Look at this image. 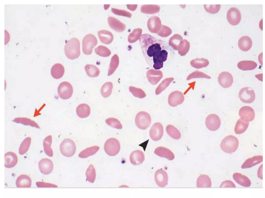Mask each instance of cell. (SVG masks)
I'll use <instances>...</instances> for the list:
<instances>
[{
    "label": "cell",
    "instance_id": "cb8c5ba5",
    "mask_svg": "<svg viewBox=\"0 0 265 198\" xmlns=\"http://www.w3.org/2000/svg\"><path fill=\"white\" fill-rule=\"evenodd\" d=\"M233 177L235 182L241 186L248 187L251 185V182L249 179L241 173H234L233 175Z\"/></svg>",
    "mask_w": 265,
    "mask_h": 198
},
{
    "label": "cell",
    "instance_id": "5bb4252c",
    "mask_svg": "<svg viewBox=\"0 0 265 198\" xmlns=\"http://www.w3.org/2000/svg\"><path fill=\"white\" fill-rule=\"evenodd\" d=\"M218 81L223 87L226 88L230 87L233 82V78L231 74L226 71L221 73L218 78Z\"/></svg>",
    "mask_w": 265,
    "mask_h": 198
},
{
    "label": "cell",
    "instance_id": "60d3db41",
    "mask_svg": "<svg viewBox=\"0 0 265 198\" xmlns=\"http://www.w3.org/2000/svg\"><path fill=\"white\" fill-rule=\"evenodd\" d=\"M94 51L95 53L100 56L104 57L108 55V50L103 46H99L95 49Z\"/></svg>",
    "mask_w": 265,
    "mask_h": 198
},
{
    "label": "cell",
    "instance_id": "9a60e30c",
    "mask_svg": "<svg viewBox=\"0 0 265 198\" xmlns=\"http://www.w3.org/2000/svg\"><path fill=\"white\" fill-rule=\"evenodd\" d=\"M154 180L156 184L159 186H165L167 184L168 180L167 173L162 169H158L155 174Z\"/></svg>",
    "mask_w": 265,
    "mask_h": 198
},
{
    "label": "cell",
    "instance_id": "ffe728a7",
    "mask_svg": "<svg viewBox=\"0 0 265 198\" xmlns=\"http://www.w3.org/2000/svg\"><path fill=\"white\" fill-rule=\"evenodd\" d=\"M16 184L18 188H29L31 186L32 180L27 175H21L17 178Z\"/></svg>",
    "mask_w": 265,
    "mask_h": 198
},
{
    "label": "cell",
    "instance_id": "8992f818",
    "mask_svg": "<svg viewBox=\"0 0 265 198\" xmlns=\"http://www.w3.org/2000/svg\"><path fill=\"white\" fill-rule=\"evenodd\" d=\"M120 149V142L114 138H109L105 142L104 149L105 152L110 156H114L119 153Z\"/></svg>",
    "mask_w": 265,
    "mask_h": 198
},
{
    "label": "cell",
    "instance_id": "ee69618b",
    "mask_svg": "<svg viewBox=\"0 0 265 198\" xmlns=\"http://www.w3.org/2000/svg\"><path fill=\"white\" fill-rule=\"evenodd\" d=\"M235 185L231 180H227L223 182L220 185V188H234Z\"/></svg>",
    "mask_w": 265,
    "mask_h": 198
},
{
    "label": "cell",
    "instance_id": "836d02e7",
    "mask_svg": "<svg viewBox=\"0 0 265 198\" xmlns=\"http://www.w3.org/2000/svg\"><path fill=\"white\" fill-rule=\"evenodd\" d=\"M13 121L15 122L20 123L24 125H29L37 128H40L38 125L35 121L27 118H17L13 119Z\"/></svg>",
    "mask_w": 265,
    "mask_h": 198
},
{
    "label": "cell",
    "instance_id": "4316f807",
    "mask_svg": "<svg viewBox=\"0 0 265 198\" xmlns=\"http://www.w3.org/2000/svg\"><path fill=\"white\" fill-rule=\"evenodd\" d=\"M198 188H210L211 185V179L208 175H202L197 178L196 183Z\"/></svg>",
    "mask_w": 265,
    "mask_h": 198
},
{
    "label": "cell",
    "instance_id": "e0dca14e",
    "mask_svg": "<svg viewBox=\"0 0 265 198\" xmlns=\"http://www.w3.org/2000/svg\"><path fill=\"white\" fill-rule=\"evenodd\" d=\"M144 159L145 156L143 152L139 150L133 151L130 156V162L134 165H137L141 164Z\"/></svg>",
    "mask_w": 265,
    "mask_h": 198
},
{
    "label": "cell",
    "instance_id": "8d00e7d4",
    "mask_svg": "<svg viewBox=\"0 0 265 198\" xmlns=\"http://www.w3.org/2000/svg\"><path fill=\"white\" fill-rule=\"evenodd\" d=\"M86 175L87 179L90 182L93 183L95 179L96 172L95 169L92 164H91L87 169Z\"/></svg>",
    "mask_w": 265,
    "mask_h": 198
},
{
    "label": "cell",
    "instance_id": "4dcf8cb0",
    "mask_svg": "<svg viewBox=\"0 0 265 198\" xmlns=\"http://www.w3.org/2000/svg\"><path fill=\"white\" fill-rule=\"evenodd\" d=\"M52 138L49 135L46 137L43 141L44 150L45 153L48 156L52 157L53 155V152L51 148Z\"/></svg>",
    "mask_w": 265,
    "mask_h": 198
},
{
    "label": "cell",
    "instance_id": "484cf974",
    "mask_svg": "<svg viewBox=\"0 0 265 198\" xmlns=\"http://www.w3.org/2000/svg\"><path fill=\"white\" fill-rule=\"evenodd\" d=\"M76 112L78 116L81 118L89 116L91 112L90 108L87 104L85 103L79 105L77 107Z\"/></svg>",
    "mask_w": 265,
    "mask_h": 198
},
{
    "label": "cell",
    "instance_id": "f546056e",
    "mask_svg": "<svg viewBox=\"0 0 265 198\" xmlns=\"http://www.w3.org/2000/svg\"><path fill=\"white\" fill-rule=\"evenodd\" d=\"M249 125V122L243 121L241 118L237 121L234 128V131L237 134H240L244 132Z\"/></svg>",
    "mask_w": 265,
    "mask_h": 198
},
{
    "label": "cell",
    "instance_id": "44dd1931",
    "mask_svg": "<svg viewBox=\"0 0 265 198\" xmlns=\"http://www.w3.org/2000/svg\"><path fill=\"white\" fill-rule=\"evenodd\" d=\"M252 41L251 38L248 36H244L239 40L238 46L240 49L244 51L249 50L252 45Z\"/></svg>",
    "mask_w": 265,
    "mask_h": 198
},
{
    "label": "cell",
    "instance_id": "ba28073f",
    "mask_svg": "<svg viewBox=\"0 0 265 198\" xmlns=\"http://www.w3.org/2000/svg\"><path fill=\"white\" fill-rule=\"evenodd\" d=\"M60 97L63 100L70 98L73 93V88L71 85L67 81H63L59 85L57 89Z\"/></svg>",
    "mask_w": 265,
    "mask_h": 198
},
{
    "label": "cell",
    "instance_id": "4fadbf2b",
    "mask_svg": "<svg viewBox=\"0 0 265 198\" xmlns=\"http://www.w3.org/2000/svg\"><path fill=\"white\" fill-rule=\"evenodd\" d=\"M239 114L242 120L247 122L252 121L255 117V113L253 109L248 106L242 107L239 110Z\"/></svg>",
    "mask_w": 265,
    "mask_h": 198
},
{
    "label": "cell",
    "instance_id": "f1b7e54d",
    "mask_svg": "<svg viewBox=\"0 0 265 198\" xmlns=\"http://www.w3.org/2000/svg\"><path fill=\"white\" fill-rule=\"evenodd\" d=\"M183 40L182 36L178 34H176L170 39L169 44L175 49L181 47L182 45Z\"/></svg>",
    "mask_w": 265,
    "mask_h": 198
},
{
    "label": "cell",
    "instance_id": "d590c367",
    "mask_svg": "<svg viewBox=\"0 0 265 198\" xmlns=\"http://www.w3.org/2000/svg\"><path fill=\"white\" fill-rule=\"evenodd\" d=\"M31 141V138L28 137H26L22 142L19 148V153L20 155H23L27 151L30 147Z\"/></svg>",
    "mask_w": 265,
    "mask_h": 198
},
{
    "label": "cell",
    "instance_id": "e575fe53",
    "mask_svg": "<svg viewBox=\"0 0 265 198\" xmlns=\"http://www.w3.org/2000/svg\"><path fill=\"white\" fill-rule=\"evenodd\" d=\"M166 130L167 134L172 138L175 139L180 138L181 134L180 131L173 126L168 125L166 127Z\"/></svg>",
    "mask_w": 265,
    "mask_h": 198
},
{
    "label": "cell",
    "instance_id": "d4e9b609",
    "mask_svg": "<svg viewBox=\"0 0 265 198\" xmlns=\"http://www.w3.org/2000/svg\"><path fill=\"white\" fill-rule=\"evenodd\" d=\"M184 100L183 95L180 93H172L169 96L168 103L171 106L174 107L181 104Z\"/></svg>",
    "mask_w": 265,
    "mask_h": 198
},
{
    "label": "cell",
    "instance_id": "7bdbcfd3",
    "mask_svg": "<svg viewBox=\"0 0 265 198\" xmlns=\"http://www.w3.org/2000/svg\"><path fill=\"white\" fill-rule=\"evenodd\" d=\"M106 83L104 84L101 89V93L102 95L104 97H108L110 95V92L108 89V85Z\"/></svg>",
    "mask_w": 265,
    "mask_h": 198
},
{
    "label": "cell",
    "instance_id": "ab89813d",
    "mask_svg": "<svg viewBox=\"0 0 265 198\" xmlns=\"http://www.w3.org/2000/svg\"><path fill=\"white\" fill-rule=\"evenodd\" d=\"M98 34L101 42L104 44L108 43L109 40V38L108 37L109 34L107 31L104 30H100L98 32Z\"/></svg>",
    "mask_w": 265,
    "mask_h": 198
},
{
    "label": "cell",
    "instance_id": "d6a6232c",
    "mask_svg": "<svg viewBox=\"0 0 265 198\" xmlns=\"http://www.w3.org/2000/svg\"><path fill=\"white\" fill-rule=\"evenodd\" d=\"M85 69L87 75L90 77H96L99 75V69L94 65L87 64L85 67Z\"/></svg>",
    "mask_w": 265,
    "mask_h": 198
},
{
    "label": "cell",
    "instance_id": "7a4b0ae2",
    "mask_svg": "<svg viewBox=\"0 0 265 198\" xmlns=\"http://www.w3.org/2000/svg\"><path fill=\"white\" fill-rule=\"evenodd\" d=\"M65 53L68 59H76L79 56L80 54V43L79 40L73 38L68 41L64 47Z\"/></svg>",
    "mask_w": 265,
    "mask_h": 198
},
{
    "label": "cell",
    "instance_id": "6da1fadb",
    "mask_svg": "<svg viewBox=\"0 0 265 198\" xmlns=\"http://www.w3.org/2000/svg\"><path fill=\"white\" fill-rule=\"evenodd\" d=\"M139 41L145 60L152 67L154 61L163 50V41L148 34L142 35Z\"/></svg>",
    "mask_w": 265,
    "mask_h": 198
},
{
    "label": "cell",
    "instance_id": "d6986e66",
    "mask_svg": "<svg viewBox=\"0 0 265 198\" xmlns=\"http://www.w3.org/2000/svg\"><path fill=\"white\" fill-rule=\"evenodd\" d=\"M154 153L159 156L165 158L170 160H173L175 158L174 154L170 150L163 147L159 146L156 148Z\"/></svg>",
    "mask_w": 265,
    "mask_h": 198
},
{
    "label": "cell",
    "instance_id": "f35d334b",
    "mask_svg": "<svg viewBox=\"0 0 265 198\" xmlns=\"http://www.w3.org/2000/svg\"><path fill=\"white\" fill-rule=\"evenodd\" d=\"M204 7L208 12L211 14L217 13L220 9V4L204 5Z\"/></svg>",
    "mask_w": 265,
    "mask_h": 198
},
{
    "label": "cell",
    "instance_id": "3957f363",
    "mask_svg": "<svg viewBox=\"0 0 265 198\" xmlns=\"http://www.w3.org/2000/svg\"><path fill=\"white\" fill-rule=\"evenodd\" d=\"M239 141L237 138L230 135L224 138L220 145L221 149L224 152L230 153L235 152L239 146Z\"/></svg>",
    "mask_w": 265,
    "mask_h": 198
},
{
    "label": "cell",
    "instance_id": "30bf717a",
    "mask_svg": "<svg viewBox=\"0 0 265 198\" xmlns=\"http://www.w3.org/2000/svg\"><path fill=\"white\" fill-rule=\"evenodd\" d=\"M205 123L208 129L214 131L217 130L220 127L221 121L218 115L215 114H210L206 118Z\"/></svg>",
    "mask_w": 265,
    "mask_h": 198
},
{
    "label": "cell",
    "instance_id": "b9f144b4",
    "mask_svg": "<svg viewBox=\"0 0 265 198\" xmlns=\"http://www.w3.org/2000/svg\"><path fill=\"white\" fill-rule=\"evenodd\" d=\"M36 185L38 187H56L57 186L54 184L49 183L38 182L36 183Z\"/></svg>",
    "mask_w": 265,
    "mask_h": 198
},
{
    "label": "cell",
    "instance_id": "52a82bcc",
    "mask_svg": "<svg viewBox=\"0 0 265 198\" xmlns=\"http://www.w3.org/2000/svg\"><path fill=\"white\" fill-rule=\"evenodd\" d=\"M97 43V39L94 35L92 34L86 35L82 41V50L83 53L87 55L90 54L93 48Z\"/></svg>",
    "mask_w": 265,
    "mask_h": 198
},
{
    "label": "cell",
    "instance_id": "5b68a950",
    "mask_svg": "<svg viewBox=\"0 0 265 198\" xmlns=\"http://www.w3.org/2000/svg\"><path fill=\"white\" fill-rule=\"evenodd\" d=\"M135 123L138 128L142 130H145L148 128L151 124V118L150 116L146 112H140L136 115Z\"/></svg>",
    "mask_w": 265,
    "mask_h": 198
},
{
    "label": "cell",
    "instance_id": "74e56055",
    "mask_svg": "<svg viewBox=\"0 0 265 198\" xmlns=\"http://www.w3.org/2000/svg\"><path fill=\"white\" fill-rule=\"evenodd\" d=\"M105 121L108 125L113 128L118 129H121L122 128V125L120 122L116 118H109L106 120Z\"/></svg>",
    "mask_w": 265,
    "mask_h": 198
},
{
    "label": "cell",
    "instance_id": "7402d4cb",
    "mask_svg": "<svg viewBox=\"0 0 265 198\" xmlns=\"http://www.w3.org/2000/svg\"><path fill=\"white\" fill-rule=\"evenodd\" d=\"M262 161V155L255 156L246 160L241 165V168L244 169L251 167L260 163Z\"/></svg>",
    "mask_w": 265,
    "mask_h": 198
},
{
    "label": "cell",
    "instance_id": "9c48e42d",
    "mask_svg": "<svg viewBox=\"0 0 265 198\" xmlns=\"http://www.w3.org/2000/svg\"><path fill=\"white\" fill-rule=\"evenodd\" d=\"M239 96L241 101L245 103H251L255 98V92L250 87H246L242 88L239 92Z\"/></svg>",
    "mask_w": 265,
    "mask_h": 198
},
{
    "label": "cell",
    "instance_id": "83f0119b",
    "mask_svg": "<svg viewBox=\"0 0 265 198\" xmlns=\"http://www.w3.org/2000/svg\"><path fill=\"white\" fill-rule=\"evenodd\" d=\"M237 65L239 69L243 71H247L254 69L257 67V64L253 61L245 60L239 62Z\"/></svg>",
    "mask_w": 265,
    "mask_h": 198
},
{
    "label": "cell",
    "instance_id": "277c9868",
    "mask_svg": "<svg viewBox=\"0 0 265 198\" xmlns=\"http://www.w3.org/2000/svg\"><path fill=\"white\" fill-rule=\"evenodd\" d=\"M76 150L75 144L72 139L66 138L62 142L60 146V150L62 154L68 157L72 156Z\"/></svg>",
    "mask_w": 265,
    "mask_h": 198
},
{
    "label": "cell",
    "instance_id": "7c38bea8",
    "mask_svg": "<svg viewBox=\"0 0 265 198\" xmlns=\"http://www.w3.org/2000/svg\"><path fill=\"white\" fill-rule=\"evenodd\" d=\"M164 133L162 125L159 122H156L151 126L149 131L151 138L153 140L157 141L160 140L162 137Z\"/></svg>",
    "mask_w": 265,
    "mask_h": 198
},
{
    "label": "cell",
    "instance_id": "8fae6325",
    "mask_svg": "<svg viewBox=\"0 0 265 198\" xmlns=\"http://www.w3.org/2000/svg\"><path fill=\"white\" fill-rule=\"evenodd\" d=\"M226 17L230 24L233 25H236L239 24L241 20V14L238 9L232 7L227 12Z\"/></svg>",
    "mask_w": 265,
    "mask_h": 198
},
{
    "label": "cell",
    "instance_id": "1f68e13d",
    "mask_svg": "<svg viewBox=\"0 0 265 198\" xmlns=\"http://www.w3.org/2000/svg\"><path fill=\"white\" fill-rule=\"evenodd\" d=\"M99 146H94L89 147L82 151L79 154L81 158H86L95 154L99 150Z\"/></svg>",
    "mask_w": 265,
    "mask_h": 198
},
{
    "label": "cell",
    "instance_id": "f6af8a7d",
    "mask_svg": "<svg viewBox=\"0 0 265 198\" xmlns=\"http://www.w3.org/2000/svg\"><path fill=\"white\" fill-rule=\"evenodd\" d=\"M262 164L259 167L257 172V175L259 178L261 179H263L262 176Z\"/></svg>",
    "mask_w": 265,
    "mask_h": 198
},
{
    "label": "cell",
    "instance_id": "2e32d148",
    "mask_svg": "<svg viewBox=\"0 0 265 198\" xmlns=\"http://www.w3.org/2000/svg\"><path fill=\"white\" fill-rule=\"evenodd\" d=\"M40 170L43 174L48 175L52 171L54 167L53 162L51 160L47 158L41 160L38 163Z\"/></svg>",
    "mask_w": 265,
    "mask_h": 198
},
{
    "label": "cell",
    "instance_id": "ac0fdd59",
    "mask_svg": "<svg viewBox=\"0 0 265 198\" xmlns=\"http://www.w3.org/2000/svg\"><path fill=\"white\" fill-rule=\"evenodd\" d=\"M18 161L17 155L12 152H9L4 155V166L8 168H11L15 166Z\"/></svg>",
    "mask_w": 265,
    "mask_h": 198
},
{
    "label": "cell",
    "instance_id": "603a6c76",
    "mask_svg": "<svg viewBox=\"0 0 265 198\" xmlns=\"http://www.w3.org/2000/svg\"><path fill=\"white\" fill-rule=\"evenodd\" d=\"M64 68L62 65L57 63L53 65L51 69L52 76L56 79H60L63 76L64 73Z\"/></svg>",
    "mask_w": 265,
    "mask_h": 198
}]
</instances>
